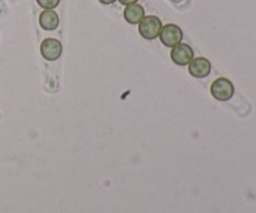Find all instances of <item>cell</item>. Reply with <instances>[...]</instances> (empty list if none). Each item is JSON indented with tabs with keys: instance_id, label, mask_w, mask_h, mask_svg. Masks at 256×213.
I'll return each instance as SVG.
<instances>
[{
	"instance_id": "cell-1",
	"label": "cell",
	"mask_w": 256,
	"mask_h": 213,
	"mask_svg": "<svg viewBox=\"0 0 256 213\" xmlns=\"http://www.w3.org/2000/svg\"><path fill=\"white\" fill-rule=\"evenodd\" d=\"M162 21L155 15H148L142 19L139 22V32L144 39L146 40H154L159 36L160 31H162Z\"/></svg>"
},
{
	"instance_id": "cell-2",
	"label": "cell",
	"mask_w": 256,
	"mask_h": 213,
	"mask_svg": "<svg viewBox=\"0 0 256 213\" xmlns=\"http://www.w3.org/2000/svg\"><path fill=\"white\" fill-rule=\"evenodd\" d=\"M210 92H212V97L216 99L218 101H228L234 95V85L230 80L220 77L212 82Z\"/></svg>"
},
{
	"instance_id": "cell-3",
	"label": "cell",
	"mask_w": 256,
	"mask_h": 213,
	"mask_svg": "<svg viewBox=\"0 0 256 213\" xmlns=\"http://www.w3.org/2000/svg\"><path fill=\"white\" fill-rule=\"evenodd\" d=\"M159 37L165 46L174 47L175 45L182 42V31L178 25L166 24L165 26L162 27V31H160Z\"/></svg>"
},
{
	"instance_id": "cell-4",
	"label": "cell",
	"mask_w": 256,
	"mask_h": 213,
	"mask_svg": "<svg viewBox=\"0 0 256 213\" xmlns=\"http://www.w3.org/2000/svg\"><path fill=\"white\" fill-rule=\"evenodd\" d=\"M62 44L59 40L52 39V37H48L40 45V52L42 56L48 61H56L62 55Z\"/></svg>"
},
{
	"instance_id": "cell-5",
	"label": "cell",
	"mask_w": 256,
	"mask_h": 213,
	"mask_svg": "<svg viewBox=\"0 0 256 213\" xmlns=\"http://www.w3.org/2000/svg\"><path fill=\"white\" fill-rule=\"evenodd\" d=\"M170 57L172 61L179 66H185L194 59V51L188 44H178L172 47L170 52Z\"/></svg>"
},
{
	"instance_id": "cell-6",
	"label": "cell",
	"mask_w": 256,
	"mask_h": 213,
	"mask_svg": "<svg viewBox=\"0 0 256 213\" xmlns=\"http://www.w3.org/2000/svg\"><path fill=\"white\" fill-rule=\"evenodd\" d=\"M210 71H212V64L205 57H196L189 62V72L194 77L204 79L210 74Z\"/></svg>"
},
{
	"instance_id": "cell-7",
	"label": "cell",
	"mask_w": 256,
	"mask_h": 213,
	"mask_svg": "<svg viewBox=\"0 0 256 213\" xmlns=\"http://www.w3.org/2000/svg\"><path fill=\"white\" fill-rule=\"evenodd\" d=\"M144 16V7H142V5L136 4V2H135V4L126 5V7L124 9V19L126 20L129 24H139Z\"/></svg>"
},
{
	"instance_id": "cell-8",
	"label": "cell",
	"mask_w": 256,
	"mask_h": 213,
	"mask_svg": "<svg viewBox=\"0 0 256 213\" xmlns=\"http://www.w3.org/2000/svg\"><path fill=\"white\" fill-rule=\"evenodd\" d=\"M59 22V16L52 9H45L39 16V24L44 30H55Z\"/></svg>"
},
{
	"instance_id": "cell-9",
	"label": "cell",
	"mask_w": 256,
	"mask_h": 213,
	"mask_svg": "<svg viewBox=\"0 0 256 213\" xmlns=\"http://www.w3.org/2000/svg\"><path fill=\"white\" fill-rule=\"evenodd\" d=\"M36 2L42 9H54L59 5L60 0H36Z\"/></svg>"
},
{
	"instance_id": "cell-10",
	"label": "cell",
	"mask_w": 256,
	"mask_h": 213,
	"mask_svg": "<svg viewBox=\"0 0 256 213\" xmlns=\"http://www.w3.org/2000/svg\"><path fill=\"white\" fill-rule=\"evenodd\" d=\"M136 1L138 0H119V2H122V5H125V6H126V5H130V4H135Z\"/></svg>"
},
{
	"instance_id": "cell-11",
	"label": "cell",
	"mask_w": 256,
	"mask_h": 213,
	"mask_svg": "<svg viewBox=\"0 0 256 213\" xmlns=\"http://www.w3.org/2000/svg\"><path fill=\"white\" fill-rule=\"evenodd\" d=\"M99 1L104 5H110V4H112V2L116 1V0H99Z\"/></svg>"
},
{
	"instance_id": "cell-12",
	"label": "cell",
	"mask_w": 256,
	"mask_h": 213,
	"mask_svg": "<svg viewBox=\"0 0 256 213\" xmlns=\"http://www.w3.org/2000/svg\"><path fill=\"white\" fill-rule=\"evenodd\" d=\"M172 2H174V4H179V2H182V0H170Z\"/></svg>"
}]
</instances>
